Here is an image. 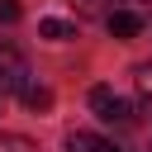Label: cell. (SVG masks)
I'll use <instances>...</instances> for the list:
<instances>
[{"label":"cell","instance_id":"3957f363","mask_svg":"<svg viewBox=\"0 0 152 152\" xmlns=\"http://www.w3.org/2000/svg\"><path fill=\"white\" fill-rule=\"evenodd\" d=\"M104 24H109L114 38H138V33H142V14H133V10H114Z\"/></svg>","mask_w":152,"mask_h":152},{"label":"cell","instance_id":"7a4b0ae2","mask_svg":"<svg viewBox=\"0 0 152 152\" xmlns=\"http://www.w3.org/2000/svg\"><path fill=\"white\" fill-rule=\"evenodd\" d=\"M90 109H95L104 124H133V104L119 100L109 86H95V90H90Z\"/></svg>","mask_w":152,"mask_h":152},{"label":"cell","instance_id":"ba28073f","mask_svg":"<svg viewBox=\"0 0 152 152\" xmlns=\"http://www.w3.org/2000/svg\"><path fill=\"white\" fill-rule=\"evenodd\" d=\"M0 152H38V142L24 133H0Z\"/></svg>","mask_w":152,"mask_h":152},{"label":"cell","instance_id":"8992f818","mask_svg":"<svg viewBox=\"0 0 152 152\" xmlns=\"http://www.w3.org/2000/svg\"><path fill=\"white\" fill-rule=\"evenodd\" d=\"M109 142L100 138V133H90V128H76V133H66V152H104Z\"/></svg>","mask_w":152,"mask_h":152},{"label":"cell","instance_id":"5b68a950","mask_svg":"<svg viewBox=\"0 0 152 152\" xmlns=\"http://www.w3.org/2000/svg\"><path fill=\"white\" fill-rule=\"evenodd\" d=\"M19 100H24V109H28V114H48V109H52V90H48V86H33V81L24 86V95H19Z\"/></svg>","mask_w":152,"mask_h":152},{"label":"cell","instance_id":"52a82bcc","mask_svg":"<svg viewBox=\"0 0 152 152\" xmlns=\"http://www.w3.org/2000/svg\"><path fill=\"white\" fill-rule=\"evenodd\" d=\"M38 33L52 38V43H71V38H76V24H71V19H38Z\"/></svg>","mask_w":152,"mask_h":152},{"label":"cell","instance_id":"6da1fadb","mask_svg":"<svg viewBox=\"0 0 152 152\" xmlns=\"http://www.w3.org/2000/svg\"><path fill=\"white\" fill-rule=\"evenodd\" d=\"M28 76H33V71H28V57L5 43V48H0V100H5V95H24Z\"/></svg>","mask_w":152,"mask_h":152},{"label":"cell","instance_id":"8fae6325","mask_svg":"<svg viewBox=\"0 0 152 152\" xmlns=\"http://www.w3.org/2000/svg\"><path fill=\"white\" fill-rule=\"evenodd\" d=\"M104 152H119V147H114V142H109V147H104Z\"/></svg>","mask_w":152,"mask_h":152},{"label":"cell","instance_id":"30bf717a","mask_svg":"<svg viewBox=\"0 0 152 152\" xmlns=\"http://www.w3.org/2000/svg\"><path fill=\"white\" fill-rule=\"evenodd\" d=\"M19 19V0H0V24H14Z\"/></svg>","mask_w":152,"mask_h":152},{"label":"cell","instance_id":"9c48e42d","mask_svg":"<svg viewBox=\"0 0 152 152\" xmlns=\"http://www.w3.org/2000/svg\"><path fill=\"white\" fill-rule=\"evenodd\" d=\"M133 81H138V90H142V95L152 100V62H142V66L133 71Z\"/></svg>","mask_w":152,"mask_h":152},{"label":"cell","instance_id":"277c9868","mask_svg":"<svg viewBox=\"0 0 152 152\" xmlns=\"http://www.w3.org/2000/svg\"><path fill=\"white\" fill-rule=\"evenodd\" d=\"M81 19H109L114 10H124V0H66Z\"/></svg>","mask_w":152,"mask_h":152}]
</instances>
